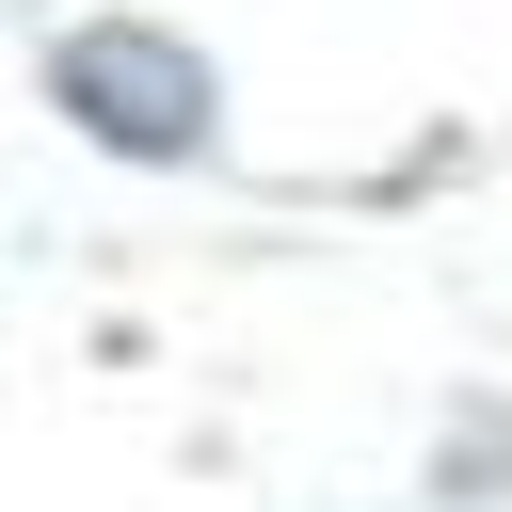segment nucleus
Segmentation results:
<instances>
[{
    "label": "nucleus",
    "instance_id": "1",
    "mask_svg": "<svg viewBox=\"0 0 512 512\" xmlns=\"http://www.w3.org/2000/svg\"><path fill=\"white\" fill-rule=\"evenodd\" d=\"M48 96L96 128V144H128V160H192L208 144V64L176 48V32H64V64H48Z\"/></svg>",
    "mask_w": 512,
    "mask_h": 512
}]
</instances>
